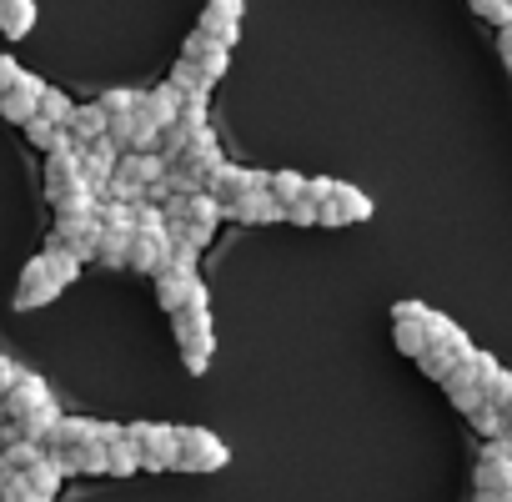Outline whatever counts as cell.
Segmentation results:
<instances>
[{
  "mask_svg": "<svg viewBox=\"0 0 512 502\" xmlns=\"http://www.w3.org/2000/svg\"><path fill=\"white\" fill-rule=\"evenodd\" d=\"M467 6H472L487 26H507V21H512V0H467Z\"/></svg>",
  "mask_w": 512,
  "mask_h": 502,
  "instance_id": "d590c367",
  "label": "cell"
},
{
  "mask_svg": "<svg viewBox=\"0 0 512 502\" xmlns=\"http://www.w3.org/2000/svg\"><path fill=\"white\" fill-rule=\"evenodd\" d=\"M66 287L51 277V267H46V257H31L26 262V272H21V282H16V307L21 312H31V307H46V302H56Z\"/></svg>",
  "mask_w": 512,
  "mask_h": 502,
  "instance_id": "277c9868",
  "label": "cell"
},
{
  "mask_svg": "<svg viewBox=\"0 0 512 502\" xmlns=\"http://www.w3.org/2000/svg\"><path fill=\"white\" fill-rule=\"evenodd\" d=\"M161 171H166V161H161V151H121L116 156V176H126V181H136V186H161Z\"/></svg>",
  "mask_w": 512,
  "mask_h": 502,
  "instance_id": "44dd1931",
  "label": "cell"
},
{
  "mask_svg": "<svg viewBox=\"0 0 512 502\" xmlns=\"http://www.w3.org/2000/svg\"><path fill=\"white\" fill-rule=\"evenodd\" d=\"M427 312H432V307H422V302H397V307H392V322H422Z\"/></svg>",
  "mask_w": 512,
  "mask_h": 502,
  "instance_id": "f35d334b",
  "label": "cell"
},
{
  "mask_svg": "<svg viewBox=\"0 0 512 502\" xmlns=\"http://www.w3.org/2000/svg\"><path fill=\"white\" fill-rule=\"evenodd\" d=\"M282 216H287V221H297V226H317V206H312L307 196H302V201H292Z\"/></svg>",
  "mask_w": 512,
  "mask_h": 502,
  "instance_id": "74e56055",
  "label": "cell"
},
{
  "mask_svg": "<svg viewBox=\"0 0 512 502\" xmlns=\"http://www.w3.org/2000/svg\"><path fill=\"white\" fill-rule=\"evenodd\" d=\"M16 377H21V367H16V362H6V357H0V392H6V387H11Z\"/></svg>",
  "mask_w": 512,
  "mask_h": 502,
  "instance_id": "60d3db41",
  "label": "cell"
},
{
  "mask_svg": "<svg viewBox=\"0 0 512 502\" xmlns=\"http://www.w3.org/2000/svg\"><path fill=\"white\" fill-rule=\"evenodd\" d=\"M71 111H76V101H71L66 91H56V86H46V91H41V106H36V116H46V121L66 126V121H71Z\"/></svg>",
  "mask_w": 512,
  "mask_h": 502,
  "instance_id": "4dcf8cb0",
  "label": "cell"
},
{
  "mask_svg": "<svg viewBox=\"0 0 512 502\" xmlns=\"http://www.w3.org/2000/svg\"><path fill=\"white\" fill-rule=\"evenodd\" d=\"M216 161H221V146H216V136H211L206 126H201V131L171 156V166H186L191 176H201V186H206V176L216 171Z\"/></svg>",
  "mask_w": 512,
  "mask_h": 502,
  "instance_id": "9a60e30c",
  "label": "cell"
},
{
  "mask_svg": "<svg viewBox=\"0 0 512 502\" xmlns=\"http://www.w3.org/2000/svg\"><path fill=\"white\" fill-rule=\"evenodd\" d=\"M332 211H337L342 226L347 221H367L372 216V196L357 191V186H347V181H332Z\"/></svg>",
  "mask_w": 512,
  "mask_h": 502,
  "instance_id": "603a6c76",
  "label": "cell"
},
{
  "mask_svg": "<svg viewBox=\"0 0 512 502\" xmlns=\"http://www.w3.org/2000/svg\"><path fill=\"white\" fill-rule=\"evenodd\" d=\"M442 392L452 397V407H457V412H472V407L482 402V387H477V372H472V362H457V367L442 377Z\"/></svg>",
  "mask_w": 512,
  "mask_h": 502,
  "instance_id": "7402d4cb",
  "label": "cell"
},
{
  "mask_svg": "<svg viewBox=\"0 0 512 502\" xmlns=\"http://www.w3.org/2000/svg\"><path fill=\"white\" fill-rule=\"evenodd\" d=\"M31 26H36V0H0V31L11 41L31 36Z\"/></svg>",
  "mask_w": 512,
  "mask_h": 502,
  "instance_id": "d4e9b609",
  "label": "cell"
},
{
  "mask_svg": "<svg viewBox=\"0 0 512 502\" xmlns=\"http://www.w3.org/2000/svg\"><path fill=\"white\" fill-rule=\"evenodd\" d=\"M427 347L447 352L452 362H467V357H472V337H467L452 317H442V312H427Z\"/></svg>",
  "mask_w": 512,
  "mask_h": 502,
  "instance_id": "2e32d148",
  "label": "cell"
},
{
  "mask_svg": "<svg viewBox=\"0 0 512 502\" xmlns=\"http://www.w3.org/2000/svg\"><path fill=\"white\" fill-rule=\"evenodd\" d=\"M467 422H472V427H477V432H482V437H487V442H492V437H502V432H507V417H502V412H497V407H492V402H477V407H472V412H467Z\"/></svg>",
  "mask_w": 512,
  "mask_h": 502,
  "instance_id": "d6a6232c",
  "label": "cell"
},
{
  "mask_svg": "<svg viewBox=\"0 0 512 502\" xmlns=\"http://www.w3.org/2000/svg\"><path fill=\"white\" fill-rule=\"evenodd\" d=\"M16 76H21V66H16L11 56H0V91H11V86H16Z\"/></svg>",
  "mask_w": 512,
  "mask_h": 502,
  "instance_id": "ab89813d",
  "label": "cell"
},
{
  "mask_svg": "<svg viewBox=\"0 0 512 502\" xmlns=\"http://www.w3.org/2000/svg\"><path fill=\"white\" fill-rule=\"evenodd\" d=\"M171 86H176V91H211V86H206V76L196 71V61H186V56L171 66Z\"/></svg>",
  "mask_w": 512,
  "mask_h": 502,
  "instance_id": "e575fe53",
  "label": "cell"
},
{
  "mask_svg": "<svg viewBox=\"0 0 512 502\" xmlns=\"http://www.w3.org/2000/svg\"><path fill=\"white\" fill-rule=\"evenodd\" d=\"M26 482H31V487L51 502V497L61 492V467H56V457H51V452H41V457L26 467Z\"/></svg>",
  "mask_w": 512,
  "mask_h": 502,
  "instance_id": "83f0119b",
  "label": "cell"
},
{
  "mask_svg": "<svg viewBox=\"0 0 512 502\" xmlns=\"http://www.w3.org/2000/svg\"><path fill=\"white\" fill-rule=\"evenodd\" d=\"M66 131H71V141H76V146H91L96 136H106V111H101V101L76 106V111H71V121H66Z\"/></svg>",
  "mask_w": 512,
  "mask_h": 502,
  "instance_id": "cb8c5ba5",
  "label": "cell"
},
{
  "mask_svg": "<svg viewBox=\"0 0 512 502\" xmlns=\"http://www.w3.org/2000/svg\"><path fill=\"white\" fill-rule=\"evenodd\" d=\"M0 502H46V497L26 482V472H6L0 477Z\"/></svg>",
  "mask_w": 512,
  "mask_h": 502,
  "instance_id": "836d02e7",
  "label": "cell"
},
{
  "mask_svg": "<svg viewBox=\"0 0 512 502\" xmlns=\"http://www.w3.org/2000/svg\"><path fill=\"white\" fill-rule=\"evenodd\" d=\"M226 442L206 427H176V467L181 472H221L226 467Z\"/></svg>",
  "mask_w": 512,
  "mask_h": 502,
  "instance_id": "7a4b0ae2",
  "label": "cell"
},
{
  "mask_svg": "<svg viewBox=\"0 0 512 502\" xmlns=\"http://www.w3.org/2000/svg\"><path fill=\"white\" fill-rule=\"evenodd\" d=\"M166 231H136L131 226V246H126V267L131 272H146V277H156L161 272V262H166Z\"/></svg>",
  "mask_w": 512,
  "mask_h": 502,
  "instance_id": "5bb4252c",
  "label": "cell"
},
{
  "mask_svg": "<svg viewBox=\"0 0 512 502\" xmlns=\"http://www.w3.org/2000/svg\"><path fill=\"white\" fill-rule=\"evenodd\" d=\"M56 457V467H61V477H96V472H106V442H81V447H56L51 452Z\"/></svg>",
  "mask_w": 512,
  "mask_h": 502,
  "instance_id": "e0dca14e",
  "label": "cell"
},
{
  "mask_svg": "<svg viewBox=\"0 0 512 502\" xmlns=\"http://www.w3.org/2000/svg\"><path fill=\"white\" fill-rule=\"evenodd\" d=\"M156 302L166 312L196 307V302H206V282L196 272H156Z\"/></svg>",
  "mask_w": 512,
  "mask_h": 502,
  "instance_id": "52a82bcc",
  "label": "cell"
},
{
  "mask_svg": "<svg viewBox=\"0 0 512 502\" xmlns=\"http://www.w3.org/2000/svg\"><path fill=\"white\" fill-rule=\"evenodd\" d=\"M41 91H46V81H36L31 71H21L11 91H0V116L16 121V126H26V121L36 116V106H41Z\"/></svg>",
  "mask_w": 512,
  "mask_h": 502,
  "instance_id": "7c38bea8",
  "label": "cell"
},
{
  "mask_svg": "<svg viewBox=\"0 0 512 502\" xmlns=\"http://www.w3.org/2000/svg\"><path fill=\"white\" fill-rule=\"evenodd\" d=\"M76 181H81V146L46 151V196H56V191L76 186Z\"/></svg>",
  "mask_w": 512,
  "mask_h": 502,
  "instance_id": "ffe728a7",
  "label": "cell"
},
{
  "mask_svg": "<svg viewBox=\"0 0 512 502\" xmlns=\"http://www.w3.org/2000/svg\"><path fill=\"white\" fill-rule=\"evenodd\" d=\"M51 402V392H46V382L36 377V372H21L6 392H0V412L6 417H31V412H41Z\"/></svg>",
  "mask_w": 512,
  "mask_h": 502,
  "instance_id": "9c48e42d",
  "label": "cell"
},
{
  "mask_svg": "<svg viewBox=\"0 0 512 502\" xmlns=\"http://www.w3.org/2000/svg\"><path fill=\"white\" fill-rule=\"evenodd\" d=\"M26 136H31V146H41V151L76 146V141H71V131H66V126H56V121H46V116H31V121H26Z\"/></svg>",
  "mask_w": 512,
  "mask_h": 502,
  "instance_id": "f1b7e54d",
  "label": "cell"
},
{
  "mask_svg": "<svg viewBox=\"0 0 512 502\" xmlns=\"http://www.w3.org/2000/svg\"><path fill=\"white\" fill-rule=\"evenodd\" d=\"M106 472H111V477H131V472H141V457H136V447H131L126 432L106 442Z\"/></svg>",
  "mask_w": 512,
  "mask_h": 502,
  "instance_id": "4316f807",
  "label": "cell"
},
{
  "mask_svg": "<svg viewBox=\"0 0 512 502\" xmlns=\"http://www.w3.org/2000/svg\"><path fill=\"white\" fill-rule=\"evenodd\" d=\"M497 412H502V417H507V432H512V392H507V397H502V407H497Z\"/></svg>",
  "mask_w": 512,
  "mask_h": 502,
  "instance_id": "7bdbcfd3",
  "label": "cell"
},
{
  "mask_svg": "<svg viewBox=\"0 0 512 502\" xmlns=\"http://www.w3.org/2000/svg\"><path fill=\"white\" fill-rule=\"evenodd\" d=\"M176 111H181V91L171 81L156 86V91H136V116H146L151 126H171Z\"/></svg>",
  "mask_w": 512,
  "mask_h": 502,
  "instance_id": "ac0fdd59",
  "label": "cell"
},
{
  "mask_svg": "<svg viewBox=\"0 0 512 502\" xmlns=\"http://www.w3.org/2000/svg\"><path fill=\"white\" fill-rule=\"evenodd\" d=\"M41 257H46V267H51V277H56L61 287H71V282L81 277V257H76L71 246H61L56 236L46 241V251H41Z\"/></svg>",
  "mask_w": 512,
  "mask_h": 502,
  "instance_id": "484cf974",
  "label": "cell"
},
{
  "mask_svg": "<svg viewBox=\"0 0 512 502\" xmlns=\"http://www.w3.org/2000/svg\"><path fill=\"white\" fill-rule=\"evenodd\" d=\"M221 216L246 221V226H262V221H282V206H277V196H272L267 186H251V191H241L236 201H226Z\"/></svg>",
  "mask_w": 512,
  "mask_h": 502,
  "instance_id": "30bf717a",
  "label": "cell"
},
{
  "mask_svg": "<svg viewBox=\"0 0 512 502\" xmlns=\"http://www.w3.org/2000/svg\"><path fill=\"white\" fill-rule=\"evenodd\" d=\"M61 246H71L76 257H96V236H101V216L96 211H76V216H56V231H51Z\"/></svg>",
  "mask_w": 512,
  "mask_h": 502,
  "instance_id": "ba28073f",
  "label": "cell"
},
{
  "mask_svg": "<svg viewBox=\"0 0 512 502\" xmlns=\"http://www.w3.org/2000/svg\"><path fill=\"white\" fill-rule=\"evenodd\" d=\"M181 56H186V61H196V71L206 76V86H216V81L226 76V66H231V51H226V46H216L206 31H191V36H186V46H181Z\"/></svg>",
  "mask_w": 512,
  "mask_h": 502,
  "instance_id": "8fae6325",
  "label": "cell"
},
{
  "mask_svg": "<svg viewBox=\"0 0 512 502\" xmlns=\"http://www.w3.org/2000/svg\"><path fill=\"white\" fill-rule=\"evenodd\" d=\"M251 186H267V171H246V166H231V161H216V171L206 176V196H216V206H226V201H236L241 191H251Z\"/></svg>",
  "mask_w": 512,
  "mask_h": 502,
  "instance_id": "8992f818",
  "label": "cell"
},
{
  "mask_svg": "<svg viewBox=\"0 0 512 502\" xmlns=\"http://www.w3.org/2000/svg\"><path fill=\"white\" fill-rule=\"evenodd\" d=\"M131 106H136V91H106V96H101V111H106V121H111V116H126Z\"/></svg>",
  "mask_w": 512,
  "mask_h": 502,
  "instance_id": "8d00e7d4",
  "label": "cell"
},
{
  "mask_svg": "<svg viewBox=\"0 0 512 502\" xmlns=\"http://www.w3.org/2000/svg\"><path fill=\"white\" fill-rule=\"evenodd\" d=\"M196 31H206L216 46H236V36H241V0H211V6L201 11V26Z\"/></svg>",
  "mask_w": 512,
  "mask_h": 502,
  "instance_id": "4fadbf2b",
  "label": "cell"
},
{
  "mask_svg": "<svg viewBox=\"0 0 512 502\" xmlns=\"http://www.w3.org/2000/svg\"><path fill=\"white\" fill-rule=\"evenodd\" d=\"M116 156H121V151H116V141H111V136H96L91 146H81V176H86V186H96V191H101V186H106V176L116 171Z\"/></svg>",
  "mask_w": 512,
  "mask_h": 502,
  "instance_id": "d6986e66",
  "label": "cell"
},
{
  "mask_svg": "<svg viewBox=\"0 0 512 502\" xmlns=\"http://www.w3.org/2000/svg\"><path fill=\"white\" fill-rule=\"evenodd\" d=\"M392 342H397L402 357H417L427 347V317L422 322H392Z\"/></svg>",
  "mask_w": 512,
  "mask_h": 502,
  "instance_id": "f546056e",
  "label": "cell"
},
{
  "mask_svg": "<svg viewBox=\"0 0 512 502\" xmlns=\"http://www.w3.org/2000/svg\"><path fill=\"white\" fill-rule=\"evenodd\" d=\"M472 502H512V492H487V487H477Z\"/></svg>",
  "mask_w": 512,
  "mask_h": 502,
  "instance_id": "b9f144b4",
  "label": "cell"
},
{
  "mask_svg": "<svg viewBox=\"0 0 512 502\" xmlns=\"http://www.w3.org/2000/svg\"><path fill=\"white\" fill-rule=\"evenodd\" d=\"M472 487H487V492H512V452H507V442H502V437H492V442L477 452Z\"/></svg>",
  "mask_w": 512,
  "mask_h": 502,
  "instance_id": "5b68a950",
  "label": "cell"
},
{
  "mask_svg": "<svg viewBox=\"0 0 512 502\" xmlns=\"http://www.w3.org/2000/svg\"><path fill=\"white\" fill-rule=\"evenodd\" d=\"M302 186H307V176H297V171H277V176H267V191L277 196L282 211H287L292 201H302Z\"/></svg>",
  "mask_w": 512,
  "mask_h": 502,
  "instance_id": "1f68e13d",
  "label": "cell"
},
{
  "mask_svg": "<svg viewBox=\"0 0 512 502\" xmlns=\"http://www.w3.org/2000/svg\"><path fill=\"white\" fill-rule=\"evenodd\" d=\"M171 332H176V347H181L186 372H206V367H211V347H216V332H211V312H206V302L171 312Z\"/></svg>",
  "mask_w": 512,
  "mask_h": 502,
  "instance_id": "6da1fadb",
  "label": "cell"
},
{
  "mask_svg": "<svg viewBox=\"0 0 512 502\" xmlns=\"http://www.w3.org/2000/svg\"><path fill=\"white\" fill-rule=\"evenodd\" d=\"M126 437H131L141 467H151V472L176 467V427H166V422H131Z\"/></svg>",
  "mask_w": 512,
  "mask_h": 502,
  "instance_id": "3957f363",
  "label": "cell"
}]
</instances>
